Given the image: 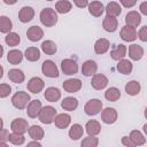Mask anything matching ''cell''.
Returning a JSON list of instances; mask_svg holds the SVG:
<instances>
[{
	"mask_svg": "<svg viewBox=\"0 0 147 147\" xmlns=\"http://www.w3.org/2000/svg\"><path fill=\"white\" fill-rule=\"evenodd\" d=\"M41 108H42V105L40 100H31L26 106V114L31 118H37L39 116Z\"/></svg>",
	"mask_w": 147,
	"mask_h": 147,
	"instance_id": "8fae6325",
	"label": "cell"
},
{
	"mask_svg": "<svg viewBox=\"0 0 147 147\" xmlns=\"http://www.w3.org/2000/svg\"><path fill=\"white\" fill-rule=\"evenodd\" d=\"M10 130L13 131V133L24 134L29 130V123L24 118H15L10 123Z\"/></svg>",
	"mask_w": 147,
	"mask_h": 147,
	"instance_id": "8992f818",
	"label": "cell"
},
{
	"mask_svg": "<svg viewBox=\"0 0 147 147\" xmlns=\"http://www.w3.org/2000/svg\"><path fill=\"white\" fill-rule=\"evenodd\" d=\"M31 101L29 93L23 92V91H18L16 92L13 98H11V103L16 109H24L26 108V106L29 105V102Z\"/></svg>",
	"mask_w": 147,
	"mask_h": 147,
	"instance_id": "7a4b0ae2",
	"label": "cell"
},
{
	"mask_svg": "<svg viewBox=\"0 0 147 147\" xmlns=\"http://www.w3.org/2000/svg\"><path fill=\"white\" fill-rule=\"evenodd\" d=\"M91 85L94 90H103L108 85V78L102 74H95L91 79Z\"/></svg>",
	"mask_w": 147,
	"mask_h": 147,
	"instance_id": "5bb4252c",
	"label": "cell"
},
{
	"mask_svg": "<svg viewBox=\"0 0 147 147\" xmlns=\"http://www.w3.org/2000/svg\"><path fill=\"white\" fill-rule=\"evenodd\" d=\"M34 17V9L30 6H24L18 11V20L22 23H28Z\"/></svg>",
	"mask_w": 147,
	"mask_h": 147,
	"instance_id": "9a60e30c",
	"label": "cell"
},
{
	"mask_svg": "<svg viewBox=\"0 0 147 147\" xmlns=\"http://www.w3.org/2000/svg\"><path fill=\"white\" fill-rule=\"evenodd\" d=\"M5 41H6V44H7L8 46L15 47V46H17V45L20 44L21 38H20V34H18V33H16V32H9V33L6 36Z\"/></svg>",
	"mask_w": 147,
	"mask_h": 147,
	"instance_id": "ab89813d",
	"label": "cell"
},
{
	"mask_svg": "<svg viewBox=\"0 0 147 147\" xmlns=\"http://www.w3.org/2000/svg\"><path fill=\"white\" fill-rule=\"evenodd\" d=\"M41 71L48 78H56L60 75L56 64L52 60H46V61L42 62V64H41Z\"/></svg>",
	"mask_w": 147,
	"mask_h": 147,
	"instance_id": "5b68a950",
	"label": "cell"
},
{
	"mask_svg": "<svg viewBox=\"0 0 147 147\" xmlns=\"http://www.w3.org/2000/svg\"><path fill=\"white\" fill-rule=\"evenodd\" d=\"M2 76H3V67L0 64V79L2 78Z\"/></svg>",
	"mask_w": 147,
	"mask_h": 147,
	"instance_id": "816d5d0a",
	"label": "cell"
},
{
	"mask_svg": "<svg viewBox=\"0 0 147 147\" xmlns=\"http://www.w3.org/2000/svg\"><path fill=\"white\" fill-rule=\"evenodd\" d=\"M129 138L132 140V142H133L136 146H142V145L146 144V138H145V136H144L140 131H138V130H132Z\"/></svg>",
	"mask_w": 147,
	"mask_h": 147,
	"instance_id": "836d02e7",
	"label": "cell"
},
{
	"mask_svg": "<svg viewBox=\"0 0 147 147\" xmlns=\"http://www.w3.org/2000/svg\"><path fill=\"white\" fill-rule=\"evenodd\" d=\"M99 139L94 136H88L84 138L80 142V147H98Z\"/></svg>",
	"mask_w": 147,
	"mask_h": 147,
	"instance_id": "60d3db41",
	"label": "cell"
},
{
	"mask_svg": "<svg viewBox=\"0 0 147 147\" xmlns=\"http://www.w3.org/2000/svg\"><path fill=\"white\" fill-rule=\"evenodd\" d=\"M9 131L8 130H6V129H2V130H0V144H3V142H6L7 140H8V138H9Z\"/></svg>",
	"mask_w": 147,
	"mask_h": 147,
	"instance_id": "f6af8a7d",
	"label": "cell"
},
{
	"mask_svg": "<svg viewBox=\"0 0 147 147\" xmlns=\"http://www.w3.org/2000/svg\"><path fill=\"white\" fill-rule=\"evenodd\" d=\"M61 107L64 109V110H68V111H72L75 110L77 107H78V100L74 96H67L62 100L61 102Z\"/></svg>",
	"mask_w": 147,
	"mask_h": 147,
	"instance_id": "f1b7e54d",
	"label": "cell"
},
{
	"mask_svg": "<svg viewBox=\"0 0 147 147\" xmlns=\"http://www.w3.org/2000/svg\"><path fill=\"white\" fill-rule=\"evenodd\" d=\"M117 117H118V114L115 108L107 107L101 111V121L105 124H114L117 121Z\"/></svg>",
	"mask_w": 147,
	"mask_h": 147,
	"instance_id": "ba28073f",
	"label": "cell"
},
{
	"mask_svg": "<svg viewBox=\"0 0 147 147\" xmlns=\"http://www.w3.org/2000/svg\"><path fill=\"white\" fill-rule=\"evenodd\" d=\"M140 88H141L140 83L137 82V80H131V82L126 83V85H125V92H126L129 95H132V96L139 94Z\"/></svg>",
	"mask_w": 147,
	"mask_h": 147,
	"instance_id": "d590c367",
	"label": "cell"
},
{
	"mask_svg": "<svg viewBox=\"0 0 147 147\" xmlns=\"http://www.w3.org/2000/svg\"><path fill=\"white\" fill-rule=\"evenodd\" d=\"M105 10L108 16H113V17H116V16L121 15V13H122V8H121L119 3L115 2V1L108 2L107 6L105 7Z\"/></svg>",
	"mask_w": 147,
	"mask_h": 147,
	"instance_id": "83f0119b",
	"label": "cell"
},
{
	"mask_svg": "<svg viewBox=\"0 0 147 147\" xmlns=\"http://www.w3.org/2000/svg\"><path fill=\"white\" fill-rule=\"evenodd\" d=\"M140 11L144 15H147V1H144L140 3Z\"/></svg>",
	"mask_w": 147,
	"mask_h": 147,
	"instance_id": "681fc988",
	"label": "cell"
},
{
	"mask_svg": "<svg viewBox=\"0 0 147 147\" xmlns=\"http://www.w3.org/2000/svg\"><path fill=\"white\" fill-rule=\"evenodd\" d=\"M2 55H3V47H2V45L0 44V59L2 57Z\"/></svg>",
	"mask_w": 147,
	"mask_h": 147,
	"instance_id": "f5cc1de1",
	"label": "cell"
},
{
	"mask_svg": "<svg viewBox=\"0 0 147 147\" xmlns=\"http://www.w3.org/2000/svg\"><path fill=\"white\" fill-rule=\"evenodd\" d=\"M0 147H9V146L6 142H3V144H0Z\"/></svg>",
	"mask_w": 147,
	"mask_h": 147,
	"instance_id": "11a10c76",
	"label": "cell"
},
{
	"mask_svg": "<svg viewBox=\"0 0 147 147\" xmlns=\"http://www.w3.org/2000/svg\"><path fill=\"white\" fill-rule=\"evenodd\" d=\"M23 60V53L20 51V49H11L8 52L7 54V61L10 63V64H18L21 63Z\"/></svg>",
	"mask_w": 147,
	"mask_h": 147,
	"instance_id": "4316f807",
	"label": "cell"
},
{
	"mask_svg": "<svg viewBox=\"0 0 147 147\" xmlns=\"http://www.w3.org/2000/svg\"><path fill=\"white\" fill-rule=\"evenodd\" d=\"M28 132H29L30 138H32L36 141L41 140L44 138V134H45L44 129L41 126H39V125H32V126H30L29 130H28Z\"/></svg>",
	"mask_w": 147,
	"mask_h": 147,
	"instance_id": "f546056e",
	"label": "cell"
},
{
	"mask_svg": "<svg viewBox=\"0 0 147 147\" xmlns=\"http://www.w3.org/2000/svg\"><path fill=\"white\" fill-rule=\"evenodd\" d=\"M63 88L68 93H76L82 88V82L78 78H70L63 82Z\"/></svg>",
	"mask_w": 147,
	"mask_h": 147,
	"instance_id": "30bf717a",
	"label": "cell"
},
{
	"mask_svg": "<svg viewBox=\"0 0 147 147\" xmlns=\"http://www.w3.org/2000/svg\"><path fill=\"white\" fill-rule=\"evenodd\" d=\"M129 56L133 61H139L144 56V48L137 44H132L129 46Z\"/></svg>",
	"mask_w": 147,
	"mask_h": 147,
	"instance_id": "7402d4cb",
	"label": "cell"
},
{
	"mask_svg": "<svg viewBox=\"0 0 147 147\" xmlns=\"http://www.w3.org/2000/svg\"><path fill=\"white\" fill-rule=\"evenodd\" d=\"M126 52H127V48L124 44H119L117 45L111 52H110V56L113 60L115 61H119V60H123L126 55Z\"/></svg>",
	"mask_w": 147,
	"mask_h": 147,
	"instance_id": "44dd1931",
	"label": "cell"
},
{
	"mask_svg": "<svg viewBox=\"0 0 147 147\" xmlns=\"http://www.w3.org/2000/svg\"><path fill=\"white\" fill-rule=\"evenodd\" d=\"M110 47V42L106 38H100L94 44V52L96 54H105Z\"/></svg>",
	"mask_w": 147,
	"mask_h": 147,
	"instance_id": "484cf974",
	"label": "cell"
},
{
	"mask_svg": "<svg viewBox=\"0 0 147 147\" xmlns=\"http://www.w3.org/2000/svg\"><path fill=\"white\" fill-rule=\"evenodd\" d=\"M26 147H42V146H41V144H40L39 141H36V140H32V141H30V142H28V145H26Z\"/></svg>",
	"mask_w": 147,
	"mask_h": 147,
	"instance_id": "f907efd6",
	"label": "cell"
},
{
	"mask_svg": "<svg viewBox=\"0 0 147 147\" xmlns=\"http://www.w3.org/2000/svg\"><path fill=\"white\" fill-rule=\"evenodd\" d=\"M85 129H86V132H87L88 136L96 137L101 132V124L98 121H95V119H91V121H88L86 123Z\"/></svg>",
	"mask_w": 147,
	"mask_h": 147,
	"instance_id": "603a6c76",
	"label": "cell"
},
{
	"mask_svg": "<svg viewBox=\"0 0 147 147\" xmlns=\"http://www.w3.org/2000/svg\"><path fill=\"white\" fill-rule=\"evenodd\" d=\"M56 49H57L56 44H55L54 41H52V40H46V41H44V42L41 44V51H42L45 54H47V55H53V54H55V53H56Z\"/></svg>",
	"mask_w": 147,
	"mask_h": 147,
	"instance_id": "f35d334b",
	"label": "cell"
},
{
	"mask_svg": "<svg viewBox=\"0 0 147 147\" xmlns=\"http://www.w3.org/2000/svg\"><path fill=\"white\" fill-rule=\"evenodd\" d=\"M11 93V87L9 86V84H0V98H7L9 94Z\"/></svg>",
	"mask_w": 147,
	"mask_h": 147,
	"instance_id": "7bdbcfd3",
	"label": "cell"
},
{
	"mask_svg": "<svg viewBox=\"0 0 147 147\" xmlns=\"http://www.w3.org/2000/svg\"><path fill=\"white\" fill-rule=\"evenodd\" d=\"M122 144H123L125 147H137V146L132 142V140H131L129 137H123V138H122Z\"/></svg>",
	"mask_w": 147,
	"mask_h": 147,
	"instance_id": "bcb514c9",
	"label": "cell"
},
{
	"mask_svg": "<svg viewBox=\"0 0 147 147\" xmlns=\"http://www.w3.org/2000/svg\"><path fill=\"white\" fill-rule=\"evenodd\" d=\"M119 36L122 38V40L124 41H134L138 37H137V30L134 28H131V26H127V25H124L122 29H121V32H119Z\"/></svg>",
	"mask_w": 147,
	"mask_h": 147,
	"instance_id": "4fadbf2b",
	"label": "cell"
},
{
	"mask_svg": "<svg viewBox=\"0 0 147 147\" xmlns=\"http://www.w3.org/2000/svg\"><path fill=\"white\" fill-rule=\"evenodd\" d=\"M44 86H45V83H44V80L40 77H32L28 82V85H26L28 91L33 93V94L40 93L44 90Z\"/></svg>",
	"mask_w": 147,
	"mask_h": 147,
	"instance_id": "9c48e42d",
	"label": "cell"
},
{
	"mask_svg": "<svg viewBox=\"0 0 147 147\" xmlns=\"http://www.w3.org/2000/svg\"><path fill=\"white\" fill-rule=\"evenodd\" d=\"M39 17H40V22L42 23V25H45L47 28L54 26L57 23V18H59L56 11L52 8H44L40 11Z\"/></svg>",
	"mask_w": 147,
	"mask_h": 147,
	"instance_id": "6da1fadb",
	"label": "cell"
},
{
	"mask_svg": "<svg viewBox=\"0 0 147 147\" xmlns=\"http://www.w3.org/2000/svg\"><path fill=\"white\" fill-rule=\"evenodd\" d=\"M102 107H103V105H102L101 100L92 99V100L86 102V105L84 107V111L88 116H95V115H98L102 110Z\"/></svg>",
	"mask_w": 147,
	"mask_h": 147,
	"instance_id": "277c9868",
	"label": "cell"
},
{
	"mask_svg": "<svg viewBox=\"0 0 147 147\" xmlns=\"http://www.w3.org/2000/svg\"><path fill=\"white\" fill-rule=\"evenodd\" d=\"M26 37L30 41L32 42H36V41H39L42 37H44V31L40 26L38 25H32L26 31Z\"/></svg>",
	"mask_w": 147,
	"mask_h": 147,
	"instance_id": "7c38bea8",
	"label": "cell"
},
{
	"mask_svg": "<svg viewBox=\"0 0 147 147\" xmlns=\"http://www.w3.org/2000/svg\"><path fill=\"white\" fill-rule=\"evenodd\" d=\"M54 123H55V126L57 129H67L71 123V116L69 114H65V113L59 114L55 116Z\"/></svg>",
	"mask_w": 147,
	"mask_h": 147,
	"instance_id": "ac0fdd59",
	"label": "cell"
},
{
	"mask_svg": "<svg viewBox=\"0 0 147 147\" xmlns=\"http://www.w3.org/2000/svg\"><path fill=\"white\" fill-rule=\"evenodd\" d=\"M105 98L110 102H115L121 98V91L117 87H110L105 92Z\"/></svg>",
	"mask_w": 147,
	"mask_h": 147,
	"instance_id": "8d00e7d4",
	"label": "cell"
},
{
	"mask_svg": "<svg viewBox=\"0 0 147 147\" xmlns=\"http://www.w3.org/2000/svg\"><path fill=\"white\" fill-rule=\"evenodd\" d=\"M3 129V119L0 117V130H2Z\"/></svg>",
	"mask_w": 147,
	"mask_h": 147,
	"instance_id": "db71d44e",
	"label": "cell"
},
{
	"mask_svg": "<svg viewBox=\"0 0 147 147\" xmlns=\"http://www.w3.org/2000/svg\"><path fill=\"white\" fill-rule=\"evenodd\" d=\"M13 29V22L8 16H0V32L1 33H9Z\"/></svg>",
	"mask_w": 147,
	"mask_h": 147,
	"instance_id": "e575fe53",
	"label": "cell"
},
{
	"mask_svg": "<svg viewBox=\"0 0 147 147\" xmlns=\"http://www.w3.org/2000/svg\"><path fill=\"white\" fill-rule=\"evenodd\" d=\"M132 69H133V65H132L131 61H129L126 59H123V60H119L118 61L117 70L121 74H123V75H130L132 72Z\"/></svg>",
	"mask_w": 147,
	"mask_h": 147,
	"instance_id": "1f68e13d",
	"label": "cell"
},
{
	"mask_svg": "<svg viewBox=\"0 0 147 147\" xmlns=\"http://www.w3.org/2000/svg\"><path fill=\"white\" fill-rule=\"evenodd\" d=\"M102 26H103V30L107 32H115L118 28V21L116 17L107 15L102 21Z\"/></svg>",
	"mask_w": 147,
	"mask_h": 147,
	"instance_id": "ffe728a7",
	"label": "cell"
},
{
	"mask_svg": "<svg viewBox=\"0 0 147 147\" xmlns=\"http://www.w3.org/2000/svg\"><path fill=\"white\" fill-rule=\"evenodd\" d=\"M137 37H139V39L141 40V41H147V26L146 25H144V26H141V29L139 30V32L137 33Z\"/></svg>",
	"mask_w": 147,
	"mask_h": 147,
	"instance_id": "ee69618b",
	"label": "cell"
},
{
	"mask_svg": "<svg viewBox=\"0 0 147 147\" xmlns=\"http://www.w3.org/2000/svg\"><path fill=\"white\" fill-rule=\"evenodd\" d=\"M83 133H84V129L80 124H74L69 130V137L72 140H78L79 138H82Z\"/></svg>",
	"mask_w": 147,
	"mask_h": 147,
	"instance_id": "74e56055",
	"label": "cell"
},
{
	"mask_svg": "<svg viewBox=\"0 0 147 147\" xmlns=\"http://www.w3.org/2000/svg\"><path fill=\"white\" fill-rule=\"evenodd\" d=\"M24 56L30 62H36L40 59V51L37 47H28L24 52Z\"/></svg>",
	"mask_w": 147,
	"mask_h": 147,
	"instance_id": "d6a6232c",
	"label": "cell"
},
{
	"mask_svg": "<svg viewBox=\"0 0 147 147\" xmlns=\"http://www.w3.org/2000/svg\"><path fill=\"white\" fill-rule=\"evenodd\" d=\"M9 142H11L13 145L15 146H21L24 144L25 141V138L23 134H18V133H10L9 134V138H8Z\"/></svg>",
	"mask_w": 147,
	"mask_h": 147,
	"instance_id": "b9f144b4",
	"label": "cell"
},
{
	"mask_svg": "<svg viewBox=\"0 0 147 147\" xmlns=\"http://www.w3.org/2000/svg\"><path fill=\"white\" fill-rule=\"evenodd\" d=\"M88 13L94 17H100L105 11V6L101 1H92L88 2Z\"/></svg>",
	"mask_w": 147,
	"mask_h": 147,
	"instance_id": "d6986e66",
	"label": "cell"
},
{
	"mask_svg": "<svg viewBox=\"0 0 147 147\" xmlns=\"http://www.w3.org/2000/svg\"><path fill=\"white\" fill-rule=\"evenodd\" d=\"M125 23L127 26H131V28H137L140 23H141V16L138 11L136 10H131L129 11L126 15H125Z\"/></svg>",
	"mask_w": 147,
	"mask_h": 147,
	"instance_id": "2e32d148",
	"label": "cell"
},
{
	"mask_svg": "<svg viewBox=\"0 0 147 147\" xmlns=\"http://www.w3.org/2000/svg\"><path fill=\"white\" fill-rule=\"evenodd\" d=\"M72 9V3L68 0H60L55 3V11L59 14H67Z\"/></svg>",
	"mask_w": 147,
	"mask_h": 147,
	"instance_id": "4dcf8cb0",
	"label": "cell"
},
{
	"mask_svg": "<svg viewBox=\"0 0 147 147\" xmlns=\"http://www.w3.org/2000/svg\"><path fill=\"white\" fill-rule=\"evenodd\" d=\"M121 3L124 6V7H126V8H130V7H133L137 2L136 1H126V0H121Z\"/></svg>",
	"mask_w": 147,
	"mask_h": 147,
	"instance_id": "c3c4849f",
	"label": "cell"
},
{
	"mask_svg": "<svg viewBox=\"0 0 147 147\" xmlns=\"http://www.w3.org/2000/svg\"><path fill=\"white\" fill-rule=\"evenodd\" d=\"M96 70H98V64L93 60H87L82 65V74L86 77L94 76L96 74Z\"/></svg>",
	"mask_w": 147,
	"mask_h": 147,
	"instance_id": "e0dca14e",
	"label": "cell"
},
{
	"mask_svg": "<svg viewBox=\"0 0 147 147\" xmlns=\"http://www.w3.org/2000/svg\"><path fill=\"white\" fill-rule=\"evenodd\" d=\"M8 78H9L13 83H15V84H21V83L24 82L25 75H24V72H23L22 70L14 68V69H10V70L8 71Z\"/></svg>",
	"mask_w": 147,
	"mask_h": 147,
	"instance_id": "cb8c5ba5",
	"label": "cell"
},
{
	"mask_svg": "<svg viewBox=\"0 0 147 147\" xmlns=\"http://www.w3.org/2000/svg\"><path fill=\"white\" fill-rule=\"evenodd\" d=\"M61 70H62V72L64 75L71 76V75L77 74V71H78V64H77L76 61H74L71 59H64L61 62Z\"/></svg>",
	"mask_w": 147,
	"mask_h": 147,
	"instance_id": "52a82bcc",
	"label": "cell"
},
{
	"mask_svg": "<svg viewBox=\"0 0 147 147\" xmlns=\"http://www.w3.org/2000/svg\"><path fill=\"white\" fill-rule=\"evenodd\" d=\"M74 5L77 6L78 8H84V7L88 6V1H86V0H75Z\"/></svg>",
	"mask_w": 147,
	"mask_h": 147,
	"instance_id": "7dc6e473",
	"label": "cell"
},
{
	"mask_svg": "<svg viewBox=\"0 0 147 147\" xmlns=\"http://www.w3.org/2000/svg\"><path fill=\"white\" fill-rule=\"evenodd\" d=\"M56 109L52 106H45L41 108L40 113H39V121L42 123V124H51L54 122V118L56 116Z\"/></svg>",
	"mask_w": 147,
	"mask_h": 147,
	"instance_id": "3957f363",
	"label": "cell"
},
{
	"mask_svg": "<svg viewBox=\"0 0 147 147\" xmlns=\"http://www.w3.org/2000/svg\"><path fill=\"white\" fill-rule=\"evenodd\" d=\"M44 96L49 102H56L61 98V92L56 87H47L45 93H44Z\"/></svg>",
	"mask_w": 147,
	"mask_h": 147,
	"instance_id": "d4e9b609",
	"label": "cell"
}]
</instances>
